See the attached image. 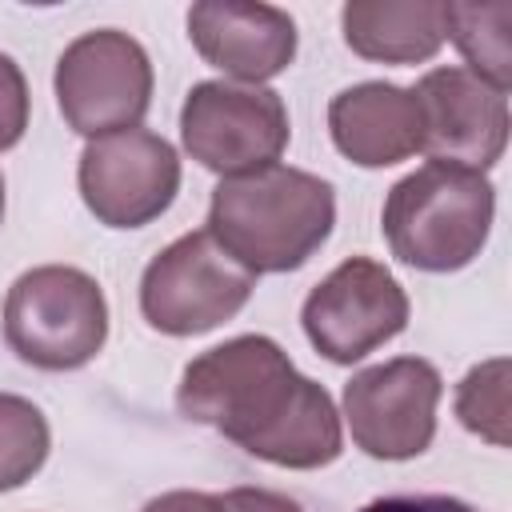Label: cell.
Listing matches in <instances>:
<instances>
[{"instance_id":"cell-6","label":"cell","mask_w":512,"mask_h":512,"mask_svg":"<svg viewBox=\"0 0 512 512\" xmlns=\"http://www.w3.org/2000/svg\"><path fill=\"white\" fill-rule=\"evenodd\" d=\"M52 84L64 124L100 140L144 120L152 104V60L128 32L96 28L60 52Z\"/></svg>"},{"instance_id":"cell-17","label":"cell","mask_w":512,"mask_h":512,"mask_svg":"<svg viewBox=\"0 0 512 512\" xmlns=\"http://www.w3.org/2000/svg\"><path fill=\"white\" fill-rule=\"evenodd\" d=\"M456 416L468 432L492 440L496 448H508V360H484L476 364L460 388H456Z\"/></svg>"},{"instance_id":"cell-18","label":"cell","mask_w":512,"mask_h":512,"mask_svg":"<svg viewBox=\"0 0 512 512\" xmlns=\"http://www.w3.org/2000/svg\"><path fill=\"white\" fill-rule=\"evenodd\" d=\"M28 128V80L12 56L0 52V152L12 148Z\"/></svg>"},{"instance_id":"cell-5","label":"cell","mask_w":512,"mask_h":512,"mask_svg":"<svg viewBox=\"0 0 512 512\" xmlns=\"http://www.w3.org/2000/svg\"><path fill=\"white\" fill-rule=\"evenodd\" d=\"M256 288V276L240 268L208 228L184 232L156 252L140 276V312L164 336H200L232 320Z\"/></svg>"},{"instance_id":"cell-12","label":"cell","mask_w":512,"mask_h":512,"mask_svg":"<svg viewBox=\"0 0 512 512\" xmlns=\"http://www.w3.org/2000/svg\"><path fill=\"white\" fill-rule=\"evenodd\" d=\"M196 52L244 84L280 76L296 56V24L284 8L260 0H204L188 8Z\"/></svg>"},{"instance_id":"cell-14","label":"cell","mask_w":512,"mask_h":512,"mask_svg":"<svg viewBox=\"0 0 512 512\" xmlns=\"http://www.w3.org/2000/svg\"><path fill=\"white\" fill-rule=\"evenodd\" d=\"M344 44L380 64H420L448 40L444 4L436 0H352L340 8Z\"/></svg>"},{"instance_id":"cell-10","label":"cell","mask_w":512,"mask_h":512,"mask_svg":"<svg viewBox=\"0 0 512 512\" xmlns=\"http://www.w3.org/2000/svg\"><path fill=\"white\" fill-rule=\"evenodd\" d=\"M80 196L88 212L108 228H140L168 212L180 192V156L176 148L148 132L124 128L100 140H88L80 152Z\"/></svg>"},{"instance_id":"cell-19","label":"cell","mask_w":512,"mask_h":512,"mask_svg":"<svg viewBox=\"0 0 512 512\" xmlns=\"http://www.w3.org/2000/svg\"><path fill=\"white\" fill-rule=\"evenodd\" d=\"M360 512H480L456 496H380Z\"/></svg>"},{"instance_id":"cell-22","label":"cell","mask_w":512,"mask_h":512,"mask_svg":"<svg viewBox=\"0 0 512 512\" xmlns=\"http://www.w3.org/2000/svg\"><path fill=\"white\" fill-rule=\"evenodd\" d=\"M0 220H4V176H0Z\"/></svg>"},{"instance_id":"cell-16","label":"cell","mask_w":512,"mask_h":512,"mask_svg":"<svg viewBox=\"0 0 512 512\" xmlns=\"http://www.w3.org/2000/svg\"><path fill=\"white\" fill-rule=\"evenodd\" d=\"M52 448V432L44 412L12 392H0V492L28 484Z\"/></svg>"},{"instance_id":"cell-8","label":"cell","mask_w":512,"mask_h":512,"mask_svg":"<svg viewBox=\"0 0 512 512\" xmlns=\"http://www.w3.org/2000/svg\"><path fill=\"white\" fill-rule=\"evenodd\" d=\"M312 348L332 364H356L408 324V296L400 280L368 260L352 256L336 264L300 308Z\"/></svg>"},{"instance_id":"cell-15","label":"cell","mask_w":512,"mask_h":512,"mask_svg":"<svg viewBox=\"0 0 512 512\" xmlns=\"http://www.w3.org/2000/svg\"><path fill=\"white\" fill-rule=\"evenodd\" d=\"M444 28L460 56L468 60V72L492 84L496 92L508 96L512 88V4L492 0V4H444Z\"/></svg>"},{"instance_id":"cell-9","label":"cell","mask_w":512,"mask_h":512,"mask_svg":"<svg viewBox=\"0 0 512 512\" xmlns=\"http://www.w3.org/2000/svg\"><path fill=\"white\" fill-rule=\"evenodd\" d=\"M444 380L424 356H396L356 372L344 384V420L360 452L376 460H412L436 436Z\"/></svg>"},{"instance_id":"cell-11","label":"cell","mask_w":512,"mask_h":512,"mask_svg":"<svg viewBox=\"0 0 512 512\" xmlns=\"http://www.w3.org/2000/svg\"><path fill=\"white\" fill-rule=\"evenodd\" d=\"M424 140L436 164H456L484 172L504 156L508 144V96L472 76L468 68H432L416 88Z\"/></svg>"},{"instance_id":"cell-13","label":"cell","mask_w":512,"mask_h":512,"mask_svg":"<svg viewBox=\"0 0 512 512\" xmlns=\"http://www.w3.org/2000/svg\"><path fill=\"white\" fill-rule=\"evenodd\" d=\"M332 144L360 168H388L420 152L424 120L412 88L364 80L332 96L328 104Z\"/></svg>"},{"instance_id":"cell-21","label":"cell","mask_w":512,"mask_h":512,"mask_svg":"<svg viewBox=\"0 0 512 512\" xmlns=\"http://www.w3.org/2000/svg\"><path fill=\"white\" fill-rule=\"evenodd\" d=\"M140 512H228V508H224V496H216V492L176 488V492H164V496L148 500Z\"/></svg>"},{"instance_id":"cell-4","label":"cell","mask_w":512,"mask_h":512,"mask_svg":"<svg viewBox=\"0 0 512 512\" xmlns=\"http://www.w3.org/2000/svg\"><path fill=\"white\" fill-rule=\"evenodd\" d=\"M4 340L32 368H84L108 340V300L80 268H28L4 296Z\"/></svg>"},{"instance_id":"cell-20","label":"cell","mask_w":512,"mask_h":512,"mask_svg":"<svg viewBox=\"0 0 512 512\" xmlns=\"http://www.w3.org/2000/svg\"><path fill=\"white\" fill-rule=\"evenodd\" d=\"M224 508L228 512H304L292 496L272 488H232L224 492Z\"/></svg>"},{"instance_id":"cell-2","label":"cell","mask_w":512,"mask_h":512,"mask_svg":"<svg viewBox=\"0 0 512 512\" xmlns=\"http://www.w3.org/2000/svg\"><path fill=\"white\" fill-rule=\"evenodd\" d=\"M332 224V184L288 164L224 176L208 204V236L252 276L300 268L328 240Z\"/></svg>"},{"instance_id":"cell-7","label":"cell","mask_w":512,"mask_h":512,"mask_svg":"<svg viewBox=\"0 0 512 512\" xmlns=\"http://www.w3.org/2000/svg\"><path fill=\"white\" fill-rule=\"evenodd\" d=\"M180 136L196 164L220 176H244L276 164L288 144V108L260 84L200 80L184 96Z\"/></svg>"},{"instance_id":"cell-1","label":"cell","mask_w":512,"mask_h":512,"mask_svg":"<svg viewBox=\"0 0 512 512\" xmlns=\"http://www.w3.org/2000/svg\"><path fill=\"white\" fill-rule=\"evenodd\" d=\"M176 404L188 420L280 468H324L344 448L324 384L300 376L268 336H236L200 352L180 376Z\"/></svg>"},{"instance_id":"cell-3","label":"cell","mask_w":512,"mask_h":512,"mask_svg":"<svg viewBox=\"0 0 512 512\" xmlns=\"http://www.w3.org/2000/svg\"><path fill=\"white\" fill-rule=\"evenodd\" d=\"M492 212L496 192L484 172L428 160L392 184L380 228L396 260L420 272H456L480 256Z\"/></svg>"}]
</instances>
